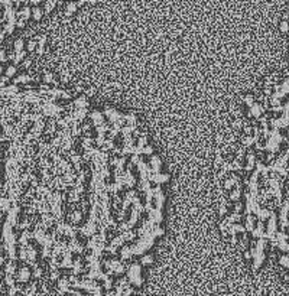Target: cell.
Instances as JSON below:
<instances>
[{
  "label": "cell",
  "mask_w": 289,
  "mask_h": 296,
  "mask_svg": "<svg viewBox=\"0 0 289 296\" xmlns=\"http://www.w3.org/2000/svg\"><path fill=\"white\" fill-rule=\"evenodd\" d=\"M281 29H282L283 32H288V30H289V23L286 22V20H283V22H282V25H281Z\"/></svg>",
  "instance_id": "cell-1"
},
{
  "label": "cell",
  "mask_w": 289,
  "mask_h": 296,
  "mask_svg": "<svg viewBox=\"0 0 289 296\" xmlns=\"http://www.w3.org/2000/svg\"><path fill=\"white\" fill-rule=\"evenodd\" d=\"M288 59H289V56H288Z\"/></svg>",
  "instance_id": "cell-2"
}]
</instances>
